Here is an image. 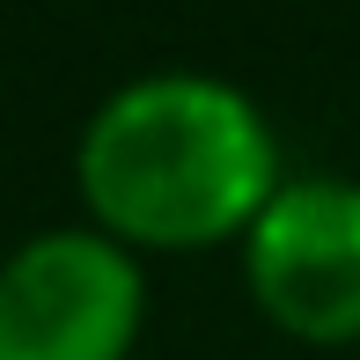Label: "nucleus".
Instances as JSON below:
<instances>
[{"instance_id": "nucleus-3", "label": "nucleus", "mask_w": 360, "mask_h": 360, "mask_svg": "<svg viewBox=\"0 0 360 360\" xmlns=\"http://www.w3.org/2000/svg\"><path fill=\"white\" fill-rule=\"evenodd\" d=\"M243 287L272 331L302 346H360V184L287 176L243 236Z\"/></svg>"}, {"instance_id": "nucleus-1", "label": "nucleus", "mask_w": 360, "mask_h": 360, "mask_svg": "<svg viewBox=\"0 0 360 360\" xmlns=\"http://www.w3.org/2000/svg\"><path fill=\"white\" fill-rule=\"evenodd\" d=\"M89 228L125 250H214L243 243L287 184L280 133L214 74H140L96 103L74 147Z\"/></svg>"}, {"instance_id": "nucleus-2", "label": "nucleus", "mask_w": 360, "mask_h": 360, "mask_svg": "<svg viewBox=\"0 0 360 360\" xmlns=\"http://www.w3.org/2000/svg\"><path fill=\"white\" fill-rule=\"evenodd\" d=\"M140 323V257L103 228H44L0 265V360H125Z\"/></svg>"}]
</instances>
